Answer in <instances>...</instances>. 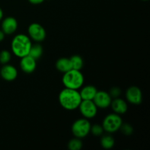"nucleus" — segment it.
Here are the masks:
<instances>
[{"label":"nucleus","instance_id":"obj_17","mask_svg":"<svg viewBox=\"0 0 150 150\" xmlns=\"http://www.w3.org/2000/svg\"><path fill=\"white\" fill-rule=\"evenodd\" d=\"M42 53H43L42 47L40 44H35V45H32L28 55L32 57L35 60H38L42 57Z\"/></svg>","mask_w":150,"mask_h":150},{"label":"nucleus","instance_id":"obj_19","mask_svg":"<svg viewBox=\"0 0 150 150\" xmlns=\"http://www.w3.org/2000/svg\"><path fill=\"white\" fill-rule=\"evenodd\" d=\"M82 146H83V143L81 140L76 137L71 139L67 144V147L70 150H81Z\"/></svg>","mask_w":150,"mask_h":150},{"label":"nucleus","instance_id":"obj_22","mask_svg":"<svg viewBox=\"0 0 150 150\" xmlns=\"http://www.w3.org/2000/svg\"><path fill=\"white\" fill-rule=\"evenodd\" d=\"M120 130L125 136H130L133 133V128L130 124H122Z\"/></svg>","mask_w":150,"mask_h":150},{"label":"nucleus","instance_id":"obj_23","mask_svg":"<svg viewBox=\"0 0 150 150\" xmlns=\"http://www.w3.org/2000/svg\"><path fill=\"white\" fill-rule=\"evenodd\" d=\"M110 95V96L111 97V98H119L121 95V89L118 87H113L111 88L110 92H108Z\"/></svg>","mask_w":150,"mask_h":150},{"label":"nucleus","instance_id":"obj_25","mask_svg":"<svg viewBox=\"0 0 150 150\" xmlns=\"http://www.w3.org/2000/svg\"><path fill=\"white\" fill-rule=\"evenodd\" d=\"M4 37H5V34L2 30H0V42H1L4 39Z\"/></svg>","mask_w":150,"mask_h":150},{"label":"nucleus","instance_id":"obj_4","mask_svg":"<svg viewBox=\"0 0 150 150\" xmlns=\"http://www.w3.org/2000/svg\"><path fill=\"white\" fill-rule=\"evenodd\" d=\"M122 125V119L120 114H108L103 121L102 126L104 131L108 133H113L118 131Z\"/></svg>","mask_w":150,"mask_h":150},{"label":"nucleus","instance_id":"obj_16","mask_svg":"<svg viewBox=\"0 0 150 150\" xmlns=\"http://www.w3.org/2000/svg\"><path fill=\"white\" fill-rule=\"evenodd\" d=\"M114 144H115L114 139L109 134L104 135L100 139L101 146L105 149H111L114 146Z\"/></svg>","mask_w":150,"mask_h":150},{"label":"nucleus","instance_id":"obj_13","mask_svg":"<svg viewBox=\"0 0 150 150\" xmlns=\"http://www.w3.org/2000/svg\"><path fill=\"white\" fill-rule=\"evenodd\" d=\"M111 106L113 111L117 114H124L127 111V104L124 100L120 98H114L111 100Z\"/></svg>","mask_w":150,"mask_h":150},{"label":"nucleus","instance_id":"obj_18","mask_svg":"<svg viewBox=\"0 0 150 150\" xmlns=\"http://www.w3.org/2000/svg\"><path fill=\"white\" fill-rule=\"evenodd\" d=\"M72 64V69L81 70L83 66V61L79 55H73L70 58Z\"/></svg>","mask_w":150,"mask_h":150},{"label":"nucleus","instance_id":"obj_20","mask_svg":"<svg viewBox=\"0 0 150 150\" xmlns=\"http://www.w3.org/2000/svg\"><path fill=\"white\" fill-rule=\"evenodd\" d=\"M11 59V54L7 50H2L0 52V63L2 64H8Z\"/></svg>","mask_w":150,"mask_h":150},{"label":"nucleus","instance_id":"obj_12","mask_svg":"<svg viewBox=\"0 0 150 150\" xmlns=\"http://www.w3.org/2000/svg\"><path fill=\"white\" fill-rule=\"evenodd\" d=\"M18 29V21L15 18L7 17L2 21L1 30L5 35H12Z\"/></svg>","mask_w":150,"mask_h":150},{"label":"nucleus","instance_id":"obj_21","mask_svg":"<svg viewBox=\"0 0 150 150\" xmlns=\"http://www.w3.org/2000/svg\"><path fill=\"white\" fill-rule=\"evenodd\" d=\"M103 127L102 125H91V129L90 132L94 135V136H99L103 135Z\"/></svg>","mask_w":150,"mask_h":150},{"label":"nucleus","instance_id":"obj_5","mask_svg":"<svg viewBox=\"0 0 150 150\" xmlns=\"http://www.w3.org/2000/svg\"><path fill=\"white\" fill-rule=\"evenodd\" d=\"M91 124L86 118L79 119L73 122L71 131L73 136L79 139H83L90 133Z\"/></svg>","mask_w":150,"mask_h":150},{"label":"nucleus","instance_id":"obj_10","mask_svg":"<svg viewBox=\"0 0 150 150\" xmlns=\"http://www.w3.org/2000/svg\"><path fill=\"white\" fill-rule=\"evenodd\" d=\"M0 76L6 81H13L18 76V70L11 64H4L0 70Z\"/></svg>","mask_w":150,"mask_h":150},{"label":"nucleus","instance_id":"obj_26","mask_svg":"<svg viewBox=\"0 0 150 150\" xmlns=\"http://www.w3.org/2000/svg\"><path fill=\"white\" fill-rule=\"evenodd\" d=\"M3 16H4V13H3V11H2V10H1V8L0 7V21L2 19Z\"/></svg>","mask_w":150,"mask_h":150},{"label":"nucleus","instance_id":"obj_7","mask_svg":"<svg viewBox=\"0 0 150 150\" xmlns=\"http://www.w3.org/2000/svg\"><path fill=\"white\" fill-rule=\"evenodd\" d=\"M29 38L36 42H42L45 39L46 32L42 25L38 23H32L28 27Z\"/></svg>","mask_w":150,"mask_h":150},{"label":"nucleus","instance_id":"obj_11","mask_svg":"<svg viewBox=\"0 0 150 150\" xmlns=\"http://www.w3.org/2000/svg\"><path fill=\"white\" fill-rule=\"evenodd\" d=\"M36 60L29 55L25 56L21 58L20 67L23 70V72H24L26 74L33 73L36 69Z\"/></svg>","mask_w":150,"mask_h":150},{"label":"nucleus","instance_id":"obj_8","mask_svg":"<svg viewBox=\"0 0 150 150\" xmlns=\"http://www.w3.org/2000/svg\"><path fill=\"white\" fill-rule=\"evenodd\" d=\"M92 100L98 108H107L111 105L112 98L108 92L105 91H98Z\"/></svg>","mask_w":150,"mask_h":150},{"label":"nucleus","instance_id":"obj_27","mask_svg":"<svg viewBox=\"0 0 150 150\" xmlns=\"http://www.w3.org/2000/svg\"><path fill=\"white\" fill-rule=\"evenodd\" d=\"M142 1H149V0H142Z\"/></svg>","mask_w":150,"mask_h":150},{"label":"nucleus","instance_id":"obj_9","mask_svg":"<svg viewBox=\"0 0 150 150\" xmlns=\"http://www.w3.org/2000/svg\"><path fill=\"white\" fill-rule=\"evenodd\" d=\"M126 98L130 103L140 105L142 103V92L138 86H132L126 92Z\"/></svg>","mask_w":150,"mask_h":150},{"label":"nucleus","instance_id":"obj_15","mask_svg":"<svg viewBox=\"0 0 150 150\" xmlns=\"http://www.w3.org/2000/svg\"><path fill=\"white\" fill-rule=\"evenodd\" d=\"M56 68L61 73H66L72 69V64L70 58H62L59 59L56 62Z\"/></svg>","mask_w":150,"mask_h":150},{"label":"nucleus","instance_id":"obj_6","mask_svg":"<svg viewBox=\"0 0 150 150\" xmlns=\"http://www.w3.org/2000/svg\"><path fill=\"white\" fill-rule=\"evenodd\" d=\"M79 111L83 118L92 119L98 114V107L90 100H82L79 106Z\"/></svg>","mask_w":150,"mask_h":150},{"label":"nucleus","instance_id":"obj_1","mask_svg":"<svg viewBox=\"0 0 150 150\" xmlns=\"http://www.w3.org/2000/svg\"><path fill=\"white\" fill-rule=\"evenodd\" d=\"M81 100L80 93L76 89L64 88L59 95V103L63 108L67 111H73L79 108Z\"/></svg>","mask_w":150,"mask_h":150},{"label":"nucleus","instance_id":"obj_3","mask_svg":"<svg viewBox=\"0 0 150 150\" xmlns=\"http://www.w3.org/2000/svg\"><path fill=\"white\" fill-rule=\"evenodd\" d=\"M83 82L84 78L81 70L71 69L64 73L62 76V83L64 88L78 90L83 86Z\"/></svg>","mask_w":150,"mask_h":150},{"label":"nucleus","instance_id":"obj_2","mask_svg":"<svg viewBox=\"0 0 150 150\" xmlns=\"http://www.w3.org/2000/svg\"><path fill=\"white\" fill-rule=\"evenodd\" d=\"M29 37L24 34H18L13 38L11 42V50L13 54L19 58L27 56L32 46Z\"/></svg>","mask_w":150,"mask_h":150},{"label":"nucleus","instance_id":"obj_24","mask_svg":"<svg viewBox=\"0 0 150 150\" xmlns=\"http://www.w3.org/2000/svg\"><path fill=\"white\" fill-rule=\"evenodd\" d=\"M32 4H40L43 2L45 0H28Z\"/></svg>","mask_w":150,"mask_h":150},{"label":"nucleus","instance_id":"obj_14","mask_svg":"<svg viewBox=\"0 0 150 150\" xmlns=\"http://www.w3.org/2000/svg\"><path fill=\"white\" fill-rule=\"evenodd\" d=\"M98 89L95 86L92 85H87L83 87H81V89L79 92L81 98L82 100H92L94 97L96 95Z\"/></svg>","mask_w":150,"mask_h":150}]
</instances>
